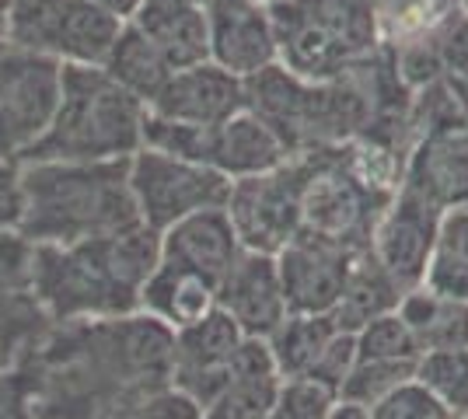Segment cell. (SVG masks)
<instances>
[{
	"label": "cell",
	"instance_id": "obj_1",
	"mask_svg": "<svg viewBox=\"0 0 468 419\" xmlns=\"http://www.w3.org/2000/svg\"><path fill=\"white\" fill-rule=\"evenodd\" d=\"M36 419H133L172 384V329L151 315L63 321L18 363Z\"/></svg>",
	"mask_w": 468,
	"mask_h": 419
},
{
	"label": "cell",
	"instance_id": "obj_2",
	"mask_svg": "<svg viewBox=\"0 0 468 419\" xmlns=\"http://www.w3.org/2000/svg\"><path fill=\"white\" fill-rule=\"evenodd\" d=\"M161 262V235L126 227L78 245H32V287L53 325L137 315L144 283Z\"/></svg>",
	"mask_w": 468,
	"mask_h": 419
},
{
	"label": "cell",
	"instance_id": "obj_3",
	"mask_svg": "<svg viewBox=\"0 0 468 419\" xmlns=\"http://www.w3.org/2000/svg\"><path fill=\"white\" fill-rule=\"evenodd\" d=\"M130 161H25L21 224L28 245H78L137 227Z\"/></svg>",
	"mask_w": 468,
	"mask_h": 419
},
{
	"label": "cell",
	"instance_id": "obj_4",
	"mask_svg": "<svg viewBox=\"0 0 468 419\" xmlns=\"http://www.w3.org/2000/svg\"><path fill=\"white\" fill-rule=\"evenodd\" d=\"M144 126L147 105L101 67H63L53 122L25 161H130L144 147Z\"/></svg>",
	"mask_w": 468,
	"mask_h": 419
},
{
	"label": "cell",
	"instance_id": "obj_5",
	"mask_svg": "<svg viewBox=\"0 0 468 419\" xmlns=\"http://www.w3.org/2000/svg\"><path fill=\"white\" fill-rule=\"evenodd\" d=\"M280 67L304 80H335L385 42L364 0H276L270 4Z\"/></svg>",
	"mask_w": 468,
	"mask_h": 419
},
{
	"label": "cell",
	"instance_id": "obj_6",
	"mask_svg": "<svg viewBox=\"0 0 468 419\" xmlns=\"http://www.w3.org/2000/svg\"><path fill=\"white\" fill-rule=\"evenodd\" d=\"M410 126L412 140L399 189L437 210L468 206V116L454 99L448 78L412 91Z\"/></svg>",
	"mask_w": 468,
	"mask_h": 419
},
{
	"label": "cell",
	"instance_id": "obj_7",
	"mask_svg": "<svg viewBox=\"0 0 468 419\" xmlns=\"http://www.w3.org/2000/svg\"><path fill=\"white\" fill-rule=\"evenodd\" d=\"M122 18L91 0H11L0 39L59 67H101Z\"/></svg>",
	"mask_w": 468,
	"mask_h": 419
},
{
	"label": "cell",
	"instance_id": "obj_8",
	"mask_svg": "<svg viewBox=\"0 0 468 419\" xmlns=\"http://www.w3.org/2000/svg\"><path fill=\"white\" fill-rule=\"evenodd\" d=\"M395 193H378L343 164L339 151H322L308 158V182L301 200V231L335 241L350 252L367 248L378 217Z\"/></svg>",
	"mask_w": 468,
	"mask_h": 419
},
{
	"label": "cell",
	"instance_id": "obj_9",
	"mask_svg": "<svg viewBox=\"0 0 468 419\" xmlns=\"http://www.w3.org/2000/svg\"><path fill=\"white\" fill-rule=\"evenodd\" d=\"M228 189L231 182L217 175L214 168L154 147H140L130 158V193L137 203L140 224L157 235L193 214L220 210L228 200Z\"/></svg>",
	"mask_w": 468,
	"mask_h": 419
},
{
	"label": "cell",
	"instance_id": "obj_10",
	"mask_svg": "<svg viewBox=\"0 0 468 419\" xmlns=\"http://www.w3.org/2000/svg\"><path fill=\"white\" fill-rule=\"evenodd\" d=\"M304 182H308V158H291L266 175L231 182L224 214L245 252L276 256L287 241L301 235Z\"/></svg>",
	"mask_w": 468,
	"mask_h": 419
},
{
	"label": "cell",
	"instance_id": "obj_11",
	"mask_svg": "<svg viewBox=\"0 0 468 419\" xmlns=\"http://www.w3.org/2000/svg\"><path fill=\"white\" fill-rule=\"evenodd\" d=\"M63 67L0 42V161L21 164L49 130L59 101Z\"/></svg>",
	"mask_w": 468,
	"mask_h": 419
},
{
	"label": "cell",
	"instance_id": "obj_12",
	"mask_svg": "<svg viewBox=\"0 0 468 419\" xmlns=\"http://www.w3.org/2000/svg\"><path fill=\"white\" fill-rule=\"evenodd\" d=\"M441 217H444V210H437L427 200L399 189L385 206V214L374 224L367 252L402 290L423 287Z\"/></svg>",
	"mask_w": 468,
	"mask_h": 419
},
{
	"label": "cell",
	"instance_id": "obj_13",
	"mask_svg": "<svg viewBox=\"0 0 468 419\" xmlns=\"http://www.w3.org/2000/svg\"><path fill=\"white\" fill-rule=\"evenodd\" d=\"M241 340L245 336L220 308L172 332V388L203 413L231 381V357Z\"/></svg>",
	"mask_w": 468,
	"mask_h": 419
},
{
	"label": "cell",
	"instance_id": "obj_14",
	"mask_svg": "<svg viewBox=\"0 0 468 419\" xmlns=\"http://www.w3.org/2000/svg\"><path fill=\"white\" fill-rule=\"evenodd\" d=\"M356 252L335 241L297 235L276 252V273L291 315H332L346 287V273Z\"/></svg>",
	"mask_w": 468,
	"mask_h": 419
},
{
	"label": "cell",
	"instance_id": "obj_15",
	"mask_svg": "<svg viewBox=\"0 0 468 419\" xmlns=\"http://www.w3.org/2000/svg\"><path fill=\"white\" fill-rule=\"evenodd\" d=\"M53 329L32 287V245L0 235V363L18 367Z\"/></svg>",
	"mask_w": 468,
	"mask_h": 419
},
{
	"label": "cell",
	"instance_id": "obj_16",
	"mask_svg": "<svg viewBox=\"0 0 468 419\" xmlns=\"http://www.w3.org/2000/svg\"><path fill=\"white\" fill-rule=\"evenodd\" d=\"M210 63L249 80L276 67V32L270 7L255 0H207Z\"/></svg>",
	"mask_w": 468,
	"mask_h": 419
},
{
	"label": "cell",
	"instance_id": "obj_17",
	"mask_svg": "<svg viewBox=\"0 0 468 419\" xmlns=\"http://www.w3.org/2000/svg\"><path fill=\"white\" fill-rule=\"evenodd\" d=\"M241 109H245V80L220 70L210 60L176 70L157 91V99L147 105V112L157 120L199 126V130H214L238 116Z\"/></svg>",
	"mask_w": 468,
	"mask_h": 419
},
{
	"label": "cell",
	"instance_id": "obj_18",
	"mask_svg": "<svg viewBox=\"0 0 468 419\" xmlns=\"http://www.w3.org/2000/svg\"><path fill=\"white\" fill-rule=\"evenodd\" d=\"M217 308L238 325L245 340H270L276 325L291 315L273 256L241 248V256L217 283Z\"/></svg>",
	"mask_w": 468,
	"mask_h": 419
},
{
	"label": "cell",
	"instance_id": "obj_19",
	"mask_svg": "<svg viewBox=\"0 0 468 419\" xmlns=\"http://www.w3.org/2000/svg\"><path fill=\"white\" fill-rule=\"evenodd\" d=\"M287 161L291 154L280 143V137L249 109H241L228 122L207 130V140H203V164L214 168L217 175H224L228 182L266 175Z\"/></svg>",
	"mask_w": 468,
	"mask_h": 419
},
{
	"label": "cell",
	"instance_id": "obj_20",
	"mask_svg": "<svg viewBox=\"0 0 468 419\" xmlns=\"http://www.w3.org/2000/svg\"><path fill=\"white\" fill-rule=\"evenodd\" d=\"M238 256H241V241L234 235L224 206L193 214L161 231V262L189 269L210 283H220Z\"/></svg>",
	"mask_w": 468,
	"mask_h": 419
},
{
	"label": "cell",
	"instance_id": "obj_21",
	"mask_svg": "<svg viewBox=\"0 0 468 419\" xmlns=\"http://www.w3.org/2000/svg\"><path fill=\"white\" fill-rule=\"evenodd\" d=\"M280 371L266 340H241L231 357V381L199 419H262L276 409Z\"/></svg>",
	"mask_w": 468,
	"mask_h": 419
},
{
	"label": "cell",
	"instance_id": "obj_22",
	"mask_svg": "<svg viewBox=\"0 0 468 419\" xmlns=\"http://www.w3.org/2000/svg\"><path fill=\"white\" fill-rule=\"evenodd\" d=\"M133 21L147 39L161 49L172 70L196 67L210 60V39H207V4L189 0H144Z\"/></svg>",
	"mask_w": 468,
	"mask_h": 419
},
{
	"label": "cell",
	"instance_id": "obj_23",
	"mask_svg": "<svg viewBox=\"0 0 468 419\" xmlns=\"http://www.w3.org/2000/svg\"><path fill=\"white\" fill-rule=\"evenodd\" d=\"M140 311L161 321L165 329L178 332V329H186V325H193V321L207 319L210 311H217V283L196 277L189 269L157 262L151 279L144 283Z\"/></svg>",
	"mask_w": 468,
	"mask_h": 419
},
{
	"label": "cell",
	"instance_id": "obj_24",
	"mask_svg": "<svg viewBox=\"0 0 468 419\" xmlns=\"http://www.w3.org/2000/svg\"><path fill=\"white\" fill-rule=\"evenodd\" d=\"M399 315L416 340L420 357L437 350H462L468 346V304L465 300L433 294L427 287L406 290L399 300Z\"/></svg>",
	"mask_w": 468,
	"mask_h": 419
},
{
	"label": "cell",
	"instance_id": "obj_25",
	"mask_svg": "<svg viewBox=\"0 0 468 419\" xmlns=\"http://www.w3.org/2000/svg\"><path fill=\"white\" fill-rule=\"evenodd\" d=\"M402 287L378 266L367 248H360L350 262V273H346V287L339 294V304L332 308L329 319L335 321V329L343 332H356L360 325H367L378 315H388L399 308L402 300Z\"/></svg>",
	"mask_w": 468,
	"mask_h": 419
},
{
	"label": "cell",
	"instance_id": "obj_26",
	"mask_svg": "<svg viewBox=\"0 0 468 419\" xmlns=\"http://www.w3.org/2000/svg\"><path fill=\"white\" fill-rule=\"evenodd\" d=\"M101 70L116 80L119 88L137 95L144 105H151L157 99V91L176 74L168 67V60L161 57V49L140 32L133 21H122L116 42L109 46V53L101 60Z\"/></svg>",
	"mask_w": 468,
	"mask_h": 419
},
{
	"label": "cell",
	"instance_id": "obj_27",
	"mask_svg": "<svg viewBox=\"0 0 468 419\" xmlns=\"http://www.w3.org/2000/svg\"><path fill=\"white\" fill-rule=\"evenodd\" d=\"M423 287L468 304V206L444 210L427 262Z\"/></svg>",
	"mask_w": 468,
	"mask_h": 419
},
{
	"label": "cell",
	"instance_id": "obj_28",
	"mask_svg": "<svg viewBox=\"0 0 468 419\" xmlns=\"http://www.w3.org/2000/svg\"><path fill=\"white\" fill-rule=\"evenodd\" d=\"M335 332L329 315H287L266 340L280 378H308Z\"/></svg>",
	"mask_w": 468,
	"mask_h": 419
},
{
	"label": "cell",
	"instance_id": "obj_29",
	"mask_svg": "<svg viewBox=\"0 0 468 419\" xmlns=\"http://www.w3.org/2000/svg\"><path fill=\"white\" fill-rule=\"evenodd\" d=\"M371 7L381 42L395 49L406 42L430 39L458 11V0H364Z\"/></svg>",
	"mask_w": 468,
	"mask_h": 419
},
{
	"label": "cell",
	"instance_id": "obj_30",
	"mask_svg": "<svg viewBox=\"0 0 468 419\" xmlns=\"http://www.w3.org/2000/svg\"><path fill=\"white\" fill-rule=\"evenodd\" d=\"M416 381L444 405L451 419L468 416V346L423 353L416 360Z\"/></svg>",
	"mask_w": 468,
	"mask_h": 419
},
{
	"label": "cell",
	"instance_id": "obj_31",
	"mask_svg": "<svg viewBox=\"0 0 468 419\" xmlns=\"http://www.w3.org/2000/svg\"><path fill=\"white\" fill-rule=\"evenodd\" d=\"M416 378V363H402V360H364L356 357L350 378L339 388V402H353L371 409L381 399H388L395 388H402L406 381Z\"/></svg>",
	"mask_w": 468,
	"mask_h": 419
},
{
	"label": "cell",
	"instance_id": "obj_32",
	"mask_svg": "<svg viewBox=\"0 0 468 419\" xmlns=\"http://www.w3.org/2000/svg\"><path fill=\"white\" fill-rule=\"evenodd\" d=\"M353 340H356V357L364 360H402V363H416L420 360L416 340L406 329L399 308L388 311V315H378L367 325H360L353 332Z\"/></svg>",
	"mask_w": 468,
	"mask_h": 419
},
{
	"label": "cell",
	"instance_id": "obj_33",
	"mask_svg": "<svg viewBox=\"0 0 468 419\" xmlns=\"http://www.w3.org/2000/svg\"><path fill=\"white\" fill-rule=\"evenodd\" d=\"M339 395L314 378H283L276 392V413L283 419H329Z\"/></svg>",
	"mask_w": 468,
	"mask_h": 419
},
{
	"label": "cell",
	"instance_id": "obj_34",
	"mask_svg": "<svg viewBox=\"0 0 468 419\" xmlns=\"http://www.w3.org/2000/svg\"><path fill=\"white\" fill-rule=\"evenodd\" d=\"M367 413H371V419H451L444 413V405L433 399L416 378L406 381L402 388H395L388 399L371 405Z\"/></svg>",
	"mask_w": 468,
	"mask_h": 419
},
{
	"label": "cell",
	"instance_id": "obj_35",
	"mask_svg": "<svg viewBox=\"0 0 468 419\" xmlns=\"http://www.w3.org/2000/svg\"><path fill=\"white\" fill-rule=\"evenodd\" d=\"M433 42H437V57H441V67H444V78L454 80V84H468V11L458 7L441 25Z\"/></svg>",
	"mask_w": 468,
	"mask_h": 419
},
{
	"label": "cell",
	"instance_id": "obj_36",
	"mask_svg": "<svg viewBox=\"0 0 468 419\" xmlns=\"http://www.w3.org/2000/svg\"><path fill=\"white\" fill-rule=\"evenodd\" d=\"M353 363H356V340H353V332H343V329H339L329 340V346L322 350V357H318V363L312 367L308 378H314L318 384H325V388H332V392L339 395L343 381L350 378Z\"/></svg>",
	"mask_w": 468,
	"mask_h": 419
},
{
	"label": "cell",
	"instance_id": "obj_37",
	"mask_svg": "<svg viewBox=\"0 0 468 419\" xmlns=\"http://www.w3.org/2000/svg\"><path fill=\"white\" fill-rule=\"evenodd\" d=\"M21 224V164L0 161V235H18Z\"/></svg>",
	"mask_w": 468,
	"mask_h": 419
},
{
	"label": "cell",
	"instance_id": "obj_38",
	"mask_svg": "<svg viewBox=\"0 0 468 419\" xmlns=\"http://www.w3.org/2000/svg\"><path fill=\"white\" fill-rule=\"evenodd\" d=\"M133 419H199V409L182 392H176L168 384V388H161V392H154V395H147V399L140 402Z\"/></svg>",
	"mask_w": 468,
	"mask_h": 419
},
{
	"label": "cell",
	"instance_id": "obj_39",
	"mask_svg": "<svg viewBox=\"0 0 468 419\" xmlns=\"http://www.w3.org/2000/svg\"><path fill=\"white\" fill-rule=\"evenodd\" d=\"M0 419H36L18 367L0 363Z\"/></svg>",
	"mask_w": 468,
	"mask_h": 419
},
{
	"label": "cell",
	"instance_id": "obj_40",
	"mask_svg": "<svg viewBox=\"0 0 468 419\" xmlns=\"http://www.w3.org/2000/svg\"><path fill=\"white\" fill-rule=\"evenodd\" d=\"M91 4H98V7H105L109 15H116V18H133L137 15V7L144 4V0H91Z\"/></svg>",
	"mask_w": 468,
	"mask_h": 419
},
{
	"label": "cell",
	"instance_id": "obj_41",
	"mask_svg": "<svg viewBox=\"0 0 468 419\" xmlns=\"http://www.w3.org/2000/svg\"><path fill=\"white\" fill-rule=\"evenodd\" d=\"M329 419H371V413H367L364 405H353V402H339V405L332 409Z\"/></svg>",
	"mask_w": 468,
	"mask_h": 419
},
{
	"label": "cell",
	"instance_id": "obj_42",
	"mask_svg": "<svg viewBox=\"0 0 468 419\" xmlns=\"http://www.w3.org/2000/svg\"><path fill=\"white\" fill-rule=\"evenodd\" d=\"M451 91H454V99H458V105H462V112L468 116V84H454V80H448Z\"/></svg>",
	"mask_w": 468,
	"mask_h": 419
},
{
	"label": "cell",
	"instance_id": "obj_43",
	"mask_svg": "<svg viewBox=\"0 0 468 419\" xmlns=\"http://www.w3.org/2000/svg\"><path fill=\"white\" fill-rule=\"evenodd\" d=\"M7 11H11V0H0V32H4V21H7Z\"/></svg>",
	"mask_w": 468,
	"mask_h": 419
},
{
	"label": "cell",
	"instance_id": "obj_44",
	"mask_svg": "<svg viewBox=\"0 0 468 419\" xmlns=\"http://www.w3.org/2000/svg\"><path fill=\"white\" fill-rule=\"evenodd\" d=\"M262 419H283V416H280V413H276V409H273V413H270V416H262Z\"/></svg>",
	"mask_w": 468,
	"mask_h": 419
},
{
	"label": "cell",
	"instance_id": "obj_45",
	"mask_svg": "<svg viewBox=\"0 0 468 419\" xmlns=\"http://www.w3.org/2000/svg\"><path fill=\"white\" fill-rule=\"evenodd\" d=\"M458 7H462V11H468V0H458Z\"/></svg>",
	"mask_w": 468,
	"mask_h": 419
},
{
	"label": "cell",
	"instance_id": "obj_46",
	"mask_svg": "<svg viewBox=\"0 0 468 419\" xmlns=\"http://www.w3.org/2000/svg\"><path fill=\"white\" fill-rule=\"evenodd\" d=\"M255 4H266V7H270V4H276V0H255Z\"/></svg>",
	"mask_w": 468,
	"mask_h": 419
},
{
	"label": "cell",
	"instance_id": "obj_47",
	"mask_svg": "<svg viewBox=\"0 0 468 419\" xmlns=\"http://www.w3.org/2000/svg\"><path fill=\"white\" fill-rule=\"evenodd\" d=\"M189 4H207V0H189Z\"/></svg>",
	"mask_w": 468,
	"mask_h": 419
},
{
	"label": "cell",
	"instance_id": "obj_48",
	"mask_svg": "<svg viewBox=\"0 0 468 419\" xmlns=\"http://www.w3.org/2000/svg\"><path fill=\"white\" fill-rule=\"evenodd\" d=\"M462 419H468V416H462Z\"/></svg>",
	"mask_w": 468,
	"mask_h": 419
},
{
	"label": "cell",
	"instance_id": "obj_49",
	"mask_svg": "<svg viewBox=\"0 0 468 419\" xmlns=\"http://www.w3.org/2000/svg\"><path fill=\"white\" fill-rule=\"evenodd\" d=\"M0 42H4V39H0Z\"/></svg>",
	"mask_w": 468,
	"mask_h": 419
}]
</instances>
